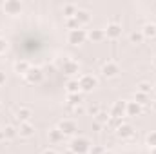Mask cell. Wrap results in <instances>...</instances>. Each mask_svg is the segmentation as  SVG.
<instances>
[{"mask_svg": "<svg viewBox=\"0 0 156 154\" xmlns=\"http://www.w3.org/2000/svg\"><path fill=\"white\" fill-rule=\"evenodd\" d=\"M89 149H91V145H89V142L85 138H75L71 142V151L76 154H85L89 152Z\"/></svg>", "mask_w": 156, "mask_h": 154, "instance_id": "obj_1", "label": "cell"}, {"mask_svg": "<svg viewBox=\"0 0 156 154\" xmlns=\"http://www.w3.org/2000/svg\"><path fill=\"white\" fill-rule=\"evenodd\" d=\"M78 83H80V89H82V91L89 93V91H93V89H94L96 80H94L93 76H89V75H85V76H82L80 80H78Z\"/></svg>", "mask_w": 156, "mask_h": 154, "instance_id": "obj_2", "label": "cell"}, {"mask_svg": "<svg viewBox=\"0 0 156 154\" xmlns=\"http://www.w3.org/2000/svg\"><path fill=\"white\" fill-rule=\"evenodd\" d=\"M118 73H120V69H118V65L115 62H107V64L102 67V75L105 78H115Z\"/></svg>", "mask_w": 156, "mask_h": 154, "instance_id": "obj_3", "label": "cell"}, {"mask_svg": "<svg viewBox=\"0 0 156 154\" xmlns=\"http://www.w3.org/2000/svg\"><path fill=\"white\" fill-rule=\"evenodd\" d=\"M85 38H87V33L83 29H71L69 31V42L71 44H82Z\"/></svg>", "mask_w": 156, "mask_h": 154, "instance_id": "obj_4", "label": "cell"}, {"mask_svg": "<svg viewBox=\"0 0 156 154\" xmlns=\"http://www.w3.org/2000/svg\"><path fill=\"white\" fill-rule=\"evenodd\" d=\"M58 131L66 136V134H73L75 131H76V125H75V121L73 120H64L60 125H58Z\"/></svg>", "mask_w": 156, "mask_h": 154, "instance_id": "obj_5", "label": "cell"}, {"mask_svg": "<svg viewBox=\"0 0 156 154\" xmlns=\"http://www.w3.org/2000/svg\"><path fill=\"white\" fill-rule=\"evenodd\" d=\"M4 11L7 15H18L22 11V4L20 2H5L4 4Z\"/></svg>", "mask_w": 156, "mask_h": 154, "instance_id": "obj_6", "label": "cell"}, {"mask_svg": "<svg viewBox=\"0 0 156 154\" xmlns=\"http://www.w3.org/2000/svg\"><path fill=\"white\" fill-rule=\"evenodd\" d=\"M26 76H27V80H29L31 83H38V82H42L44 75H42L40 69H29V73H27Z\"/></svg>", "mask_w": 156, "mask_h": 154, "instance_id": "obj_7", "label": "cell"}, {"mask_svg": "<svg viewBox=\"0 0 156 154\" xmlns=\"http://www.w3.org/2000/svg\"><path fill=\"white\" fill-rule=\"evenodd\" d=\"M120 35H122V27L118 24H111L105 31V37H111V38H118Z\"/></svg>", "mask_w": 156, "mask_h": 154, "instance_id": "obj_8", "label": "cell"}, {"mask_svg": "<svg viewBox=\"0 0 156 154\" xmlns=\"http://www.w3.org/2000/svg\"><path fill=\"white\" fill-rule=\"evenodd\" d=\"M18 134L20 136H31L33 134V125L29 123V121H26V123H20V127H18Z\"/></svg>", "mask_w": 156, "mask_h": 154, "instance_id": "obj_9", "label": "cell"}, {"mask_svg": "<svg viewBox=\"0 0 156 154\" xmlns=\"http://www.w3.org/2000/svg\"><path fill=\"white\" fill-rule=\"evenodd\" d=\"M29 69H31V67H29V64H27L26 60H22V62H16V64H15V71H16L18 75H27V73H29Z\"/></svg>", "mask_w": 156, "mask_h": 154, "instance_id": "obj_10", "label": "cell"}, {"mask_svg": "<svg viewBox=\"0 0 156 154\" xmlns=\"http://www.w3.org/2000/svg\"><path fill=\"white\" fill-rule=\"evenodd\" d=\"M75 18H76L78 26H80V24H87V22L91 20L89 13H87V11H83V9H78V11H76V15H75Z\"/></svg>", "mask_w": 156, "mask_h": 154, "instance_id": "obj_11", "label": "cell"}, {"mask_svg": "<svg viewBox=\"0 0 156 154\" xmlns=\"http://www.w3.org/2000/svg\"><path fill=\"white\" fill-rule=\"evenodd\" d=\"M18 120H20V123H26V121H29L31 120V111L29 109H20L18 111Z\"/></svg>", "mask_w": 156, "mask_h": 154, "instance_id": "obj_12", "label": "cell"}, {"mask_svg": "<svg viewBox=\"0 0 156 154\" xmlns=\"http://www.w3.org/2000/svg\"><path fill=\"white\" fill-rule=\"evenodd\" d=\"M144 37H156V24H147L142 31Z\"/></svg>", "mask_w": 156, "mask_h": 154, "instance_id": "obj_13", "label": "cell"}, {"mask_svg": "<svg viewBox=\"0 0 156 154\" xmlns=\"http://www.w3.org/2000/svg\"><path fill=\"white\" fill-rule=\"evenodd\" d=\"M118 134H120V136H123V138H127V136H131V134H133V127H131V125H123V127H120V129H118Z\"/></svg>", "mask_w": 156, "mask_h": 154, "instance_id": "obj_14", "label": "cell"}, {"mask_svg": "<svg viewBox=\"0 0 156 154\" xmlns=\"http://www.w3.org/2000/svg\"><path fill=\"white\" fill-rule=\"evenodd\" d=\"M89 37H91V38H94V40H102V38H105V31L96 29V31H91V33H89Z\"/></svg>", "mask_w": 156, "mask_h": 154, "instance_id": "obj_15", "label": "cell"}, {"mask_svg": "<svg viewBox=\"0 0 156 154\" xmlns=\"http://www.w3.org/2000/svg\"><path fill=\"white\" fill-rule=\"evenodd\" d=\"M134 113L138 114V113H140V107H138L134 102H129V103H127V114H134Z\"/></svg>", "mask_w": 156, "mask_h": 154, "instance_id": "obj_16", "label": "cell"}, {"mask_svg": "<svg viewBox=\"0 0 156 154\" xmlns=\"http://www.w3.org/2000/svg\"><path fill=\"white\" fill-rule=\"evenodd\" d=\"M51 140H53V142H60V140H64V134H62L58 129H53V132H51Z\"/></svg>", "mask_w": 156, "mask_h": 154, "instance_id": "obj_17", "label": "cell"}, {"mask_svg": "<svg viewBox=\"0 0 156 154\" xmlns=\"http://www.w3.org/2000/svg\"><path fill=\"white\" fill-rule=\"evenodd\" d=\"M78 89H80V83H78V82H75V80L67 83V91H69V93H76Z\"/></svg>", "mask_w": 156, "mask_h": 154, "instance_id": "obj_18", "label": "cell"}, {"mask_svg": "<svg viewBox=\"0 0 156 154\" xmlns=\"http://www.w3.org/2000/svg\"><path fill=\"white\" fill-rule=\"evenodd\" d=\"M64 11H66V15H67V16H75L78 9L75 7V5H66V7H64Z\"/></svg>", "mask_w": 156, "mask_h": 154, "instance_id": "obj_19", "label": "cell"}, {"mask_svg": "<svg viewBox=\"0 0 156 154\" xmlns=\"http://www.w3.org/2000/svg\"><path fill=\"white\" fill-rule=\"evenodd\" d=\"M66 71H67V75H75V73H76V64H75V62H71V64H67V67H66Z\"/></svg>", "mask_w": 156, "mask_h": 154, "instance_id": "obj_20", "label": "cell"}, {"mask_svg": "<svg viewBox=\"0 0 156 154\" xmlns=\"http://www.w3.org/2000/svg\"><path fill=\"white\" fill-rule=\"evenodd\" d=\"M151 89H153V87H151L149 83H145V82H142V83H140V93H144V94H145V93H151Z\"/></svg>", "mask_w": 156, "mask_h": 154, "instance_id": "obj_21", "label": "cell"}, {"mask_svg": "<svg viewBox=\"0 0 156 154\" xmlns=\"http://www.w3.org/2000/svg\"><path fill=\"white\" fill-rule=\"evenodd\" d=\"M147 143H149L151 147H156V132H153V134L147 136Z\"/></svg>", "mask_w": 156, "mask_h": 154, "instance_id": "obj_22", "label": "cell"}, {"mask_svg": "<svg viewBox=\"0 0 156 154\" xmlns=\"http://www.w3.org/2000/svg\"><path fill=\"white\" fill-rule=\"evenodd\" d=\"M15 134H16V132H15V129H13V127H7V129L4 131V136H7V138H13Z\"/></svg>", "mask_w": 156, "mask_h": 154, "instance_id": "obj_23", "label": "cell"}, {"mask_svg": "<svg viewBox=\"0 0 156 154\" xmlns=\"http://www.w3.org/2000/svg\"><path fill=\"white\" fill-rule=\"evenodd\" d=\"M142 38H144V35H142V33H138V35H136V33H133V35H131V40H133V42H136V44H138V42H142Z\"/></svg>", "mask_w": 156, "mask_h": 154, "instance_id": "obj_24", "label": "cell"}, {"mask_svg": "<svg viewBox=\"0 0 156 154\" xmlns=\"http://www.w3.org/2000/svg\"><path fill=\"white\" fill-rule=\"evenodd\" d=\"M5 49H7V42H5L4 38H0V54H4Z\"/></svg>", "mask_w": 156, "mask_h": 154, "instance_id": "obj_25", "label": "cell"}, {"mask_svg": "<svg viewBox=\"0 0 156 154\" xmlns=\"http://www.w3.org/2000/svg\"><path fill=\"white\" fill-rule=\"evenodd\" d=\"M69 98H71V100H73V102H71V103H80V100H82V98H80V96H75V94H71V96H69Z\"/></svg>", "mask_w": 156, "mask_h": 154, "instance_id": "obj_26", "label": "cell"}, {"mask_svg": "<svg viewBox=\"0 0 156 154\" xmlns=\"http://www.w3.org/2000/svg\"><path fill=\"white\" fill-rule=\"evenodd\" d=\"M2 83H5V76H4V73H0V85Z\"/></svg>", "mask_w": 156, "mask_h": 154, "instance_id": "obj_27", "label": "cell"}, {"mask_svg": "<svg viewBox=\"0 0 156 154\" xmlns=\"http://www.w3.org/2000/svg\"><path fill=\"white\" fill-rule=\"evenodd\" d=\"M44 154H56V152H55V151H45Z\"/></svg>", "mask_w": 156, "mask_h": 154, "instance_id": "obj_28", "label": "cell"}, {"mask_svg": "<svg viewBox=\"0 0 156 154\" xmlns=\"http://www.w3.org/2000/svg\"><path fill=\"white\" fill-rule=\"evenodd\" d=\"M153 62H154V65H156V58H154V60H153Z\"/></svg>", "mask_w": 156, "mask_h": 154, "instance_id": "obj_29", "label": "cell"}, {"mask_svg": "<svg viewBox=\"0 0 156 154\" xmlns=\"http://www.w3.org/2000/svg\"><path fill=\"white\" fill-rule=\"evenodd\" d=\"M102 154H111V152H102Z\"/></svg>", "mask_w": 156, "mask_h": 154, "instance_id": "obj_30", "label": "cell"}, {"mask_svg": "<svg viewBox=\"0 0 156 154\" xmlns=\"http://www.w3.org/2000/svg\"><path fill=\"white\" fill-rule=\"evenodd\" d=\"M154 109H156V103H154Z\"/></svg>", "mask_w": 156, "mask_h": 154, "instance_id": "obj_31", "label": "cell"}, {"mask_svg": "<svg viewBox=\"0 0 156 154\" xmlns=\"http://www.w3.org/2000/svg\"><path fill=\"white\" fill-rule=\"evenodd\" d=\"M0 109H2V105H0Z\"/></svg>", "mask_w": 156, "mask_h": 154, "instance_id": "obj_32", "label": "cell"}]
</instances>
